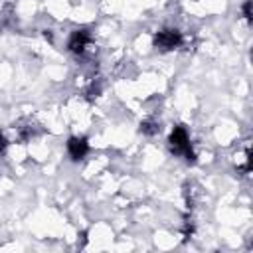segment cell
<instances>
[{"mask_svg": "<svg viewBox=\"0 0 253 253\" xmlns=\"http://www.w3.org/2000/svg\"><path fill=\"white\" fill-rule=\"evenodd\" d=\"M241 10H243V16H245L247 20H251V0H245Z\"/></svg>", "mask_w": 253, "mask_h": 253, "instance_id": "cell-6", "label": "cell"}, {"mask_svg": "<svg viewBox=\"0 0 253 253\" xmlns=\"http://www.w3.org/2000/svg\"><path fill=\"white\" fill-rule=\"evenodd\" d=\"M67 152H69V156H71L73 162L83 160V158L87 156V152H89V142H87V138L71 136L69 142H67Z\"/></svg>", "mask_w": 253, "mask_h": 253, "instance_id": "cell-3", "label": "cell"}, {"mask_svg": "<svg viewBox=\"0 0 253 253\" xmlns=\"http://www.w3.org/2000/svg\"><path fill=\"white\" fill-rule=\"evenodd\" d=\"M89 42H91L89 32H85V30H75V32L71 34L69 42H67V47H69V51H73V53H83Z\"/></svg>", "mask_w": 253, "mask_h": 253, "instance_id": "cell-4", "label": "cell"}, {"mask_svg": "<svg viewBox=\"0 0 253 253\" xmlns=\"http://www.w3.org/2000/svg\"><path fill=\"white\" fill-rule=\"evenodd\" d=\"M168 144H170V150H172L174 154H182L188 162H194V160H196V154H194V150H192V146H190L188 130H186L182 125H178V126L172 128L170 138H168Z\"/></svg>", "mask_w": 253, "mask_h": 253, "instance_id": "cell-1", "label": "cell"}, {"mask_svg": "<svg viewBox=\"0 0 253 253\" xmlns=\"http://www.w3.org/2000/svg\"><path fill=\"white\" fill-rule=\"evenodd\" d=\"M158 130H160V126H158L154 121H142V123H140V132H142V134L154 136Z\"/></svg>", "mask_w": 253, "mask_h": 253, "instance_id": "cell-5", "label": "cell"}, {"mask_svg": "<svg viewBox=\"0 0 253 253\" xmlns=\"http://www.w3.org/2000/svg\"><path fill=\"white\" fill-rule=\"evenodd\" d=\"M152 43H154L156 49L168 51V49H174V47H178L182 43V34L178 30H162V32L154 34Z\"/></svg>", "mask_w": 253, "mask_h": 253, "instance_id": "cell-2", "label": "cell"}]
</instances>
